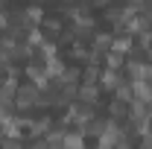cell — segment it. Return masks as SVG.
Returning <instances> with one entry per match:
<instances>
[{"instance_id": "cell-8", "label": "cell", "mask_w": 152, "mask_h": 149, "mask_svg": "<svg viewBox=\"0 0 152 149\" xmlns=\"http://www.w3.org/2000/svg\"><path fill=\"white\" fill-rule=\"evenodd\" d=\"M108 67H114V70H120L123 67V53H108Z\"/></svg>"}, {"instance_id": "cell-5", "label": "cell", "mask_w": 152, "mask_h": 149, "mask_svg": "<svg viewBox=\"0 0 152 149\" xmlns=\"http://www.w3.org/2000/svg\"><path fill=\"white\" fill-rule=\"evenodd\" d=\"M111 50H114V53H129V50H132V41H129L126 35L111 38Z\"/></svg>"}, {"instance_id": "cell-3", "label": "cell", "mask_w": 152, "mask_h": 149, "mask_svg": "<svg viewBox=\"0 0 152 149\" xmlns=\"http://www.w3.org/2000/svg\"><path fill=\"white\" fill-rule=\"evenodd\" d=\"M120 85V76H117V70L114 67H108L105 73H99V88H108V91H114Z\"/></svg>"}, {"instance_id": "cell-10", "label": "cell", "mask_w": 152, "mask_h": 149, "mask_svg": "<svg viewBox=\"0 0 152 149\" xmlns=\"http://www.w3.org/2000/svg\"><path fill=\"white\" fill-rule=\"evenodd\" d=\"M44 26H47V29H50L53 35H56L58 29H61V23H58V20H44Z\"/></svg>"}, {"instance_id": "cell-9", "label": "cell", "mask_w": 152, "mask_h": 149, "mask_svg": "<svg viewBox=\"0 0 152 149\" xmlns=\"http://www.w3.org/2000/svg\"><path fill=\"white\" fill-rule=\"evenodd\" d=\"M111 117H126V105H123V102H114L111 105Z\"/></svg>"}, {"instance_id": "cell-2", "label": "cell", "mask_w": 152, "mask_h": 149, "mask_svg": "<svg viewBox=\"0 0 152 149\" xmlns=\"http://www.w3.org/2000/svg\"><path fill=\"white\" fill-rule=\"evenodd\" d=\"M79 102H88V105H94V99L99 96V88H96V82H85L82 88H79Z\"/></svg>"}, {"instance_id": "cell-1", "label": "cell", "mask_w": 152, "mask_h": 149, "mask_svg": "<svg viewBox=\"0 0 152 149\" xmlns=\"http://www.w3.org/2000/svg\"><path fill=\"white\" fill-rule=\"evenodd\" d=\"M15 105H18L20 111H26L32 105H41V88H38L35 82L32 85H20L18 91H15Z\"/></svg>"}, {"instance_id": "cell-6", "label": "cell", "mask_w": 152, "mask_h": 149, "mask_svg": "<svg viewBox=\"0 0 152 149\" xmlns=\"http://www.w3.org/2000/svg\"><path fill=\"white\" fill-rule=\"evenodd\" d=\"M108 47H111V38H108V35H96V38H94V53H91V56H99V53H105Z\"/></svg>"}, {"instance_id": "cell-4", "label": "cell", "mask_w": 152, "mask_h": 149, "mask_svg": "<svg viewBox=\"0 0 152 149\" xmlns=\"http://www.w3.org/2000/svg\"><path fill=\"white\" fill-rule=\"evenodd\" d=\"M20 20H23L26 26H29V23H41V20H44V12H41V6H29V9H23Z\"/></svg>"}, {"instance_id": "cell-7", "label": "cell", "mask_w": 152, "mask_h": 149, "mask_svg": "<svg viewBox=\"0 0 152 149\" xmlns=\"http://www.w3.org/2000/svg\"><path fill=\"white\" fill-rule=\"evenodd\" d=\"M61 143H64V146H85V137H82V134H64Z\"/></svg>"}, {"instance_id": "cell-11", "label": "cell", "mask_w": 152, "mask_h": 149, "mask_svg": "<svg viewBox=\"0 0 152 149\" xmlns=\"http://www.w3.org/2000/svg\"><path fill=\"white\" fill-rule=\"evenodd\" d=\"M0 29H6V15L0 12Z\"/></svg>"}]
</instances>
